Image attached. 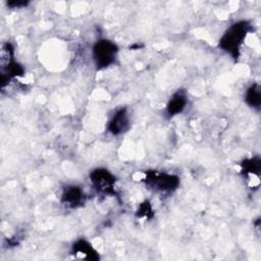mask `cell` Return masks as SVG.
<instances>
[{
	"instance_id": "cell-3",
	"label": "cell",
	"mask_w": 261,
	"mask_h": 261,
	"mask_svg": "<svg viewBox=\"0 0 261 261\" xmlns=\"http://www.w3.org/2000/svg\"><path fill=\"white\" fill-rule=\"evenodd\" d=\"M148 187L158 192H172L179 185V178L176 175L158 171H146L144 178Z\"/></svg>"
},
{
	"instance_id": "cell-12",
	"label": "cell",
	"mask_w": 261,
	"mask_h": 261,
	"mask_svg": "<svg viewBox=\"0 0 261 261\" xmlns=\"http://www.w3.org/2000/svg\"><path fill=\"white\" fill-rule=\"evenodd\" d=\"M27 5H28L27 1H9V2H7V6H9L11 8H18V7H23Z\"/></svg>"
},
{
	"instance_id": "cell-8",
	"label": "cell",
	"mask_w": 261,
	"mask_h": 261,
	"mask_svg": "<svg viewBox=\"0 0 261 261\" xmlns=\"http://www.w3.org/2000/svg\"><path fill=\"white\" fill-rule=\"evenodd\" d=\"M187 102H188V99H187L186 93L184 91L178 90L176 93H174L172 95V97L170 98V100L167 104V107H166L167 113L170 116L180 113L185 109Z\"/></svg>"
},
{
	"instance_id": "cell-11",
	"label": "cell",
	"mask_w": 261,
	"mask_h": 261,
	"mask_svg": "<svg viewBox=\"0 0 261 261\" xmlns=\"http://www.w3.org/2000/svg\"><path fill=\"white\" fill-rule=\"evenodd\" d=\"M138 217H147V218H151L153 216V210L152 207L150 205V203L148 201L143 202L139 209H138V213H137Z\"/></svg>"
},
{
	"instance_id": "cell-7",
	"label": "cell",
	"mask_w": 261,
	"mask_h": 261,
	"mask_svg": "<svg viewBox=\"0 0 261 261\" xmlns=\"http://www.w3.org/2000/svg\"><path fill=\"white\" fill-rule=\"evenodd\" d=\"M72 254H74L80 258H84L88 260L99 259L98 252L86 240H79L72 245Z\"/></svg>"
},
{
	"instance_id": "cell-2",
	"label": "cell",
	"mask_w": 261,
	"mask_h": 261,
	"mask_svg": "<svg viewBox=\"0 0 261 261\" xmlns=\"http://www.w3.org/2000/svg\"><path fill=\"white\" fill-rule=\"evenodd\" d=\"M118 48L116 44L107 39L97 41L93 47V58L98 69L106 68L111 65L117 54Z\"/></svg>"
},
{
	"instance_id": "cell-10",
	"label": "cell",
	"mask_w": 261,
	"mask_h": 261,
	"mask_svg": "<svg viewBox=\"0 0 261 261\" xmlns=\"http://www.w3.org/2000/svg\"><path fill=\"white\" fill-rule=\"evenodd\" d=\"M242 171L245 174H257L259 175L261 161L259 157H253L250 159H246L242 162Z\"/></svg>"
},
{
	"instance_id": "cell-1",
	"label": "cell",
	"mask_w": 261,
	"mask_h": 261,
	"mask_svg": "<svg viewBox=\"0 0 261 261\" xmlns=\"http://www.w3.org/2000/svg\"><path fill=\"white\" fill-rule=\"evenodd\" d=\"M250 31V24L243 20L230 25L219 41V47L229 53L232 57L238 58L240 48Z\"/></svg>"
},
{
	"instance_id": "cell-9",
	"label": "cell",
	"mask_w": 261,
	"mask_h": 261,
	"mask_svg": "<svg viewBox=\"0 0 261 261\" xmlns=\"http://www.w3.org/2000/svg\"><path fill=\"white\" fill-rule=\"evenodd\" d=\"M246 103L256 109L260 108L261 104V89L258 84H253L246 92Z\"/></svg>"
},
{
	"instance_id": "cell-4",
	"label": "cell",
	"mask_w": 261,
	"mask_h": 261,
	"mask_svg": "<svg viewBox=\"0 0 261 261\" xmlns=\"http://www.w3.org/2000/svg\"><path fill=\"white\" fill-rule=\"evenodd\" d=\"M91 181L94 188L103 194L114 195V185L115 177L114 175L105 168H96L90 173Z\"/></svg>"
},
{
	"instance_id": "cell-6",
	"label": "cell",
	"mask_w": 261,
	"mask_h": 261,
	"mask_svg": "<svg viewBox=\"0 0 261 261\" xmlns=\"http://www.w3.org/2000/svg\"><path fill=\"white\" fill-rule=\"evenodd\" d=\"M61 202L71 208H76L84 204L85 195L80 187L69 186L66 187L61 196Z\"/></svg>"
},
{
	"instance_id": "cell-5",
	"label": "cell",
	"mask_w": 261,
	"mask_h": 261,
	"mask_svg": "<svg viewBox=\"0 0 261 261\" xmlns=\"http://www.w3.org/2000/svg\"><path fill=\"white\" fill-rule=\"evenodd\" d=\"M129 126V118L126 108H120L117 110L108 123V130L114 135H120L127 130Z\"/></svg>"
}]
</instances>
